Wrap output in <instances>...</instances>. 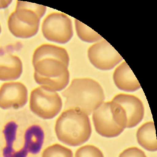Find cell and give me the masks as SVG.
<instances>
[{
	"label": "cell",
	"mask_w": 157,
	"mask_h": 157,
	"mask_svg": "<svg viewBox=\"0 0 157 157\" xmlns=\"http://www.w3.org/2000/svg\"><path fill=\"white\" fill-rule=\"evenodd\" d=\"M113 101L120 104L127 117L126 128H132L142 121L144 116V106L142 101L136 96L120 93L113 98Z\"/></svg>",
	"instance_id": "obj_11"
},
{
	"label": "cell",
	"mask_w": 157,
	"mask_h": 157,
	"mask_svg": "<svg viewBox=\"0 0 157 157\" xmlns=\"http://www.w3.org/2000/svg\"><path fill=\"white\" fill-rule=\"evenodd\" d=\"M36 82L40 86L50 91L56 92L64 89L68 84L70 74L56 78H47L34 74Z\"/></svg>",
	"instance_id": "obj_14"
},
{
	"label": "cell",
	"mask_w": 157,
	"mask_h": 157,
	"mask_svg": "<svg viewBox=\"0 0 157 157\" xmlns=\"http://www.w3.org/2000/svg\"><path fill=\"white\" fill-rule=\"evenodd\" d=\"M75 157H104V156L98 147L92 145H86L77 150Z\"/></svg>",
	"instance_id": "obj_17"
},
{
	"label": "cell",
	"mask_w": 157,
	"mask_h": 157,
	"mask_svg": "<svg viewBox=\"0 0 157 157\" xmlns=\"http://www.w3.org/2000/svg\"><path fill=\"white\" fill-rule=\"evenodd\" d=\"M65 98V109H78L90 115L105 99L102 88L92 78H75L62 92Z\"/></svg>",
	"instance_id": "obj_1"
},
{
	"label": "cell",
	"mask_w": 157,
	"mask_h": 157,
	"mask_svg": "<svg viewBox=\"0 0 157 157\" xmlns=\"http://www.w3.org/2000/svg\"><path fill=\"white\" fill-rule=\"evenodd\" d=\"M12 1H0V9H4L8 7Z\"/></svg>",
	"instance_id": "obj_19"
},
{
	"label": "cell",
	"mask_w": 157,
	"mask_h": 157,
	"mask_svg": "<svg viewBox=\"0 0 157 157\" xmlns=\"http://www.w3.org/2000/svg\"><path fill=\"white\" fill-rule=\"evenodd\" d=\"M113 78L115 85L121 90L134 92L141 87L132 70L125 61L115 69Z\"/></svg>",
	"instance_id": "obj_12"
},
{
	"label": "cell",
	"mask_w": 157,
	"mask_h": 157,
	"mask_svg": "<svg viewBox=\"0 0 157 157\" xmlns=\"http://www.w3.org/2000/svg\"><path fill=\"white\" fill-rule=\"evenodd\" d=\"M45 6L17 1L16 9L9 17L7 25L14 36L21 39L32 37L38 33L40 20L45 14Z\"/></svg>",
	"instance_id": "obj_3"
},
{
	"label": "cell",
	"mask_w": 157,
	"mask_h": 157,
	"mask_svg": "<svg viewBox=\"0 0 157 157\" xmlns=\"http://www.w3.org/2000/svg\"><path fill=\"white\" fill-rule=\"evenodd\" d=\"M119 157H147L145 153L137 147L128 148L121 152Z\"/></svg>",
	"instance_id": "obj_18"
},
{
	"label": "cell",
	"mask_w": 157,
	"mask_h": 157,
	"mask_svg": "<svg viewBox=\"0 0 157 157\" xmlns=\"http://www.w3.org/2000/svg\"><path fill=\"white\" fill-rule=\"evenodd\" d=\"M137 138L140 145L149 151L157 150L155 127L153 121L143 124L137 130Z\"/></svg>",
	"instance_id": "obj_13"
},
{
	"label": "cell",
	"mask_w": 157,
	"mask_h": 157,
	"mask_svg": "<svg viewBox=\"0 0 157 157\" xmlns=\"http://www.w3.org/2000/svg\"><path fill=\"white\" fill-rule=\"evenodd\" d=\"M22 72V61L13 53L12 47H0V80H15L21 77Z\"/></svg>",
	"instance_id": "obj_10"
},
{
	"label": "cell",
	"mask_w": 157,
	"mask_h": 157,
	"mask_svg": "<svg viewBox=\"0 0 157 157\" xmlns=\"http://www.w3.org/2000/svg\"><path fill=\"white\" fill-rule=\"evenodd\" d=\"M42 32L44 37L49 41L66 44L73 36L72 21L64 13L52 12L43 21Z\"/></svg>",
	"instance_id": "obj_7"
},
{
	"label": "cell",
	"mask_w": 157,
	"mask_h": 157,
	"mask_svg": "<svg viewBox=\"0 0 157 157\" xmlns=\"http://www.w3.org/2000/svg\"><path fill=\"white\" fill-rule=\"evenodd\" d=\"M63 103L61 97L56 92L36 87L31 92L29 107L31 111L42 119L53 118L61 111Z\"/></svg>",
	"instance_id": "obj_6"
},
{
	"label": "cell",
	"mask_w": 157,
	"mask_h": 157,
	"mask_svg": "<svg viewBox=\"0 0 157 157\" xmlns=\"http://www.w3.org/2000/svg\"><path fill=\"white\" fill-rule=\"evenodd\" d=\"M28 91L23 83L10 82L3 83L0 87V108L19 109L27 104Z\"/></svg>",
	"instance_id": "obj_9"
},
{
	"label": "cell",
	"mask_w": 157,
	"mask_h": 157,
	"mask_svg": "<svg viewBox=\"0 0 157 157\" xmlns=\"http://www.w3.org/2000/svg\"><path fill=\"white\" fill-rule=\"evenodd\" d=\"M75 25L77 35L83 41L93 43L103 38L97 32L78 20L75 19Z\"/></svg>",
	"instance_id": "obj_15"
},
{
	"label": "cell",
	"mask_w": 157,
	"mask_h": 157,
	"mask_svg": "<svg viewBox=\"0 0 157 157\" xmlns=\"http://www.w3.org/2000/svg\"><path fill=\"white\" fill-rule=\"evenodd\" d=\"M88 55L91 63L103 71L112 69L123 60L118 52L104 39L92 45Z\"/></svg>",
	"instance_id": "obj_8"
},
{
	"label": "cell",
	"mask_w": 157,
	"mask_h": 157,
	"mask_svg": "<svg viewBox=\"0 0 157 157\" xmlns=\"http://www.w3.org/2000/svg\"><path fill=\"white\" fill-rule=\"evenodd\" d=\"M58 139L72 147H77L86 142L92 132L88 115L78 109H65L56 119L55 126Z\"/></svg>",
	"instance_id": "obj_2"
},
{
	"label": "cell",
	"mask_w": 157,
	"mask_h": 157,
	"mask_svg": "<svg viewBox=\"0 0 157 157\" xmlns=\"http://www.w3.org/2000/svg\"><path fill=\"white\" fill-rule=\"evenodd\" d=\"M93 120L96 131L103 137H117L126 128V113L120 104L113 101L102 103L94 112Z\"/></svg>",
	"instance_id": "obj_5"
},
{
	"label": "cell",
	"mask_w": 157,
	"mask_h": 157,
	"mask_svg": "<svg viewBox=\"0 0 157 157\" xmlns=\"http://www.w3.org/2000/svg\"><path fill=\"white\" fill-rule=\"evenodd\" d=\"M1 25H0V34H1Z\"/></svg>",
	"instance_id": "obj_20"
},
{
	"label": "cell",
	"mask_w": 157,
	"mask_h": 157,
	"mask_svg": "<svg viewBox=\"0 0 157 157\" xmlns=\"http://www.w3.org/2000/svg\"><path fill=\"white\" fill-rule=\"evenodd\" d=\"M69 59L63 50L56 45L48 44L33 55L34 74L47 78H56L70 74Z\"/></svg>",
	"instance_id": "obj_4"
},
{
	"label": "cell",
	"mask_w": 157,
	"mask_h": 157,
	"mask_svg": "<svg viewBox=\"0 0 157 157\" xmlns=\"http://www.w3.org/2000/svg\"><path fill=\"white\" fill-rule=\"evenodd\" d=\"M41 157H73V154L70 148L59 144H54L43 151Z\"/></svg>",
	"instance_id": "obj_16"
}]
</instances>
